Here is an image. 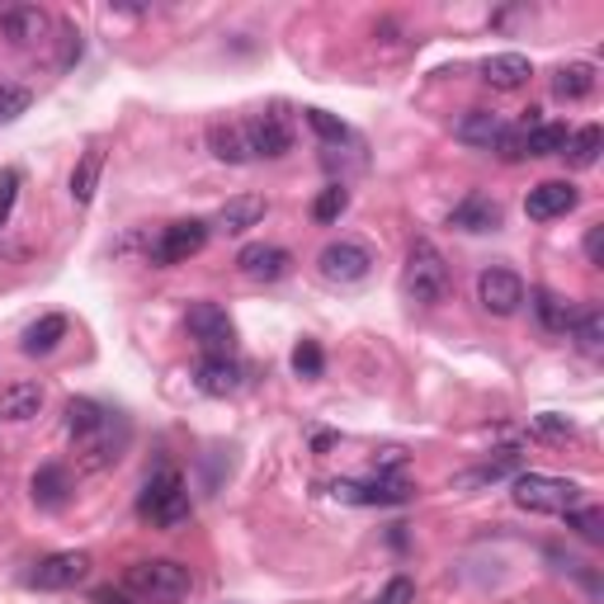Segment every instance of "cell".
Instances as JSON below:
<instances>
[{
    "label": "cell",
    "mask_w": 604,
    "mask_h": 604,
    "mask_svg": "<svg viewBox=\"0 0 604 604\" xmlns=\"http://www.w3.org/2000/svg\"><path fill=\"white\" fill-rule=\"evenodd\" d=\"M401 283H407V298L421 302V307H435V302L449 298V261H444V251L435 241H425V237L411 241Z\"/></svg>",
    "instance_id": "obj_1"
},
{
    "label": "cell",
    "mask_w": 604,
    "mask_h": 604,
    "mask_svg": "<svg viewBox=\"0 0 604 604\" xmlns=\"http://www.w3.org/2000/svg\"><path fill=\"white\" fill-rule=\"evenodd\" d=\"M123 585L137 600H147V604H176V600H184L194 591V577H190V567H184V563H176V557H156V563H133V567H128Z\"/></svg>",
    "instance_id": "obj_2"
},
{
    "label": "cell",
    "mask_w": 604,
    "mask_h": 604,
    "mask_svg": "<svg viewBox=\"0 0 604 604\" xmlns=\"http://www.w3.org/2000/svg\"><path fill=\"white\" fill-rule=\"evenodd\" d=\"M137 515H142V520H152L156 529H176V524L190 520V492H184V478L176 468L152 472L147 486H142Z\"/></svg>",
    "instance_id": "obj_3"
},
{
    "label": "cell",
    "mask_w": 604,
    "mask_h": 604,
    "mask_svg": "<svg viewBox=\"0 0 604 604\" xmlns=\"http://www.w3.org/2000/svg\"><path fill=\"white\" fill-rule=\"evenodd\" d=\"M515 506L534 515H567L581 506V482L571 478H548V472H520L515 478Z\"/></svg>",
    "instance_id": "obj_4"
},
{
    "label": "cell",
    "mask_w": 604,
    "mask_h": 604,
    "mask_svg": "<svg viewBox=\"0 0 604 604\" xmlns=\"http://www.w3.org/2000/svg\"><path fill=\"white\" fill-rule=\"evenodd\" d=\"M128 439H133V430H128V421L123 415H105V425L95 430V435H85V439H76V463L85 468V472H105V468H113L123 458V449H128Z\"/></svg>",
    "instance_id": "obj_5"
},
{
    "label": "cell",
    "mask_w": 604,
    "mask_h": 604,
    "mask_svg": "<svg viewBox=\"0 0 604 604\" xmlns=\"http://www.w3.org/2000/svg\"><path fill=\"white\" fill-rule=\"evenodd\" d=\"M241 133H246L251 161H255V156H265V161H279V156L293 147V128H289V113H283V109L255 113V119L241 123Z\"/></svg>",
    "instance_id": "obj_6"
},
{
    "label": "cell",
    "mask_w": 604,
    "mask_h": 604,
    "mask_svg": "<svg viewBox=\"0 0 604 604\" xmlns=\"http://www.w3.org/2000/svg\"><path fill=\"white\" fill-rule=\"evenodd\" d=\"M184 322H190V336L204 345L208 354H232V340H237V326L232 316H227L218 302H190V312H184Z\"/></svg>",
    "instance_id": "obj_7"
},
{
    "label": "cell",
    "mask_w": 604,
    "mask_h": 604,
    "mask_svg": "<svg viewBox=\"0 0 604 604\" xmlns=\"http://www.w3.org/2000/svg\"><path fill=\"white\" fill-rule=\"evenodd\" d=\"M316 269H322V279L326 283H359V279H369V269H373V255L369 246H359V241H330V246L316 255Z\"/></svg>",
    "instance_id": "obj_8"
},
{
    "label": "cell",
    "mask_w": 604,
    "mask_h": 604,
    "mask_svg": "<svg viewBox=\"0 0 604 604\" xmlns=\"http://www.w3.org/2000/svg\"><path fill=\"white\" fill-rule=\"evenodd\" d=\"M478 302L492 316H515L524 302V279L515 275V269H482L478 275Z\"/></svg>",
    "instance_id": "obj_9"
},
{
    "label": "cell",
    "mask_w": 604,
    "mask_h": 604,
    "mask_svg": "<svg viewBox=\"0 0 604 604\" xmlns=\"http://www.w3.org/2000/svg\"><path fill=\"white\" fill-rule=\"evenodd\" d=\"M208 246V222H170L161 237H156V246H152V261L156 265H180V261H190V255H198Z\"/></svg>",
    "instance_id": "obj_10"
},
{
    "label": "cell",
    "mask_w": 604,
    "mask_h": 604,
    "mask_svg": "<svg viewBox=\"0 0 604 604\" xmlns=\"http://www.w3.org/2000/svg\"><path fill=\"white\" fill-rule=\"evenodd\" d=\"M85 571H90V553H52L28 571V585L34 591H71L76 581H85Z\"/></svg>",
    "instance_id": "obj_11"
},
{
    "label": "cell",
    "mask_w": 604,
    "mask_h": 604,
    "mask_svg": "<svg viewBox=\"0 0 604 604\" xmlns=\"http://www.w3.org/2000/svg\"><path fill=\"white\" fill-rule=\"evenodd\" d=\"M336 500H350V506H401L411 500V486L401 478H373V482H336L330 486Z\"/></svg>",
    "instance_id": "obj_12"
},
{
    "label": "cell",
    "mask_w": 604,
    "mask_h": 604,
    "mask_svg": "<svg viewBox=\"0 0 604 604\" xmlns=\"http://www.w3.org/2000/svg\"><path fill=\"white\" fill-rule=\"evenodd\" d=\"M577 184L571 180H543V184H534L529 190V198H524V213L534 222H553V218H563V213H571L577 208Z\"/></svg>",
    "instance_id": "obj_13"
},
{
    "label": "cell",
    "mask_w": 604,
    "mask_h": 604,
    "mask_svg": "<svg viewBox=\"0 0 604 604\" xmlns=\"http://www.w3.org/2000/svg\"><path fill=\"white\" fill-rule=\"evenodd\" d=\"M289 265H293V255L283 251V246H269V241H251V246H241L237 255V269L246 279H265V283H275L289 275Z\"/></svg>",
    "instance_id": "obj_14"
},
{
    "label": "cell",
    "mask_w": 604,
    "mask_h": 604,
    "mask_svg": "<svg viewBox=\"0 0 604 604\" xmlns=\"http://www.w3.org/2000/svg\"><path fill=\"white\" fill-rule=\"evenodd\" d=\"M529 76H534V62L524 52H496L482 62V81L492 90H524Z\"/></svg>",
    "instance_id": "obj_15"
},
{
    "label": "cell",
    "mask_w": 604,
    "mask_h": 604,
    "mask_svg": "<svg viewBox=\"0 0 604 604\" xmlns=\"http://www.w3.org/2000/svg\"><path fill=\"white\" fill-rule=\"evenodd\" d=\"M506 119L500 113H492V109H468L463 119L454 123V137L463 142V147H486V152H496V142H500V133H506Z\"/></svg>",
    "instance_id": "obj_16"
},
{
    "label": "cell",
    "mask_w": 604,
    "mask_h": 604,
    "mask_svg": "<svg viewBox=\"0 0 604 604\" xmlns=\"http://www.w3.org/2000/svg\"><path fill=\"white\" fill-rule=\"evenodd\" d=\"M261 218H265V198L261 194H237L218 208V218H213L208 227H218L222 237H241V232H251Z\"/></svg>",
    "instance_id": "obj_17"
},
{
    "label": "cell",
    "mask_w": 604,
    "mask_h": 604,
    "mask_svg": "<svg viewBox=\"0 0 604 604\" xmlns=\"http://www.w3.org/2000/svg\"><path fill=\"white\" fill-rule=\"evenodd\" d=\"M28 496H34L38 510H62L71 500V472L62 463H43L34 472V482H28Z\"/></svg>",
    "instance_id": "obj_18"
},
{
    "label": "cell",
    "mask_w": 604,
    "mask_h": 604,
    "mask_svg": "<svg viewBox=\"0 0 604 604\" xmlns=\"http://www.w3.org/2000/svg\"><path fill=\"white\" fill-rule=\"evenodd\" d=\"M198 392H208V397H232L237 387H241V369H237V359L232 354H208L204 364H198Z\"/></svg>",
    "instance_id": "obj_19"
},
{
    "label": "cell",
    "mask_w": 604,
    "mask_h": 604,
    "mask_svg": "<svg viewBox=\"0 0 604 604\" xmlns=\"http://www.w3.org/2000/svg\"><path fill=\"white\" fill-rule=\"evenodd\" d=\"M0 28H5L10 43H38V38H48L52 20L38 5H14V10L0 14Z\"/></svg>",
    "instance_id": "obj_20"
},
{
    "label": "cell",
    "mask_w": 604,
    "mask_h": 604,
    "mask_svg": "<svg viewBox=\"0 0 604 604\" xmlns=\"http://www.w3.org/2000/svg\"><path fill=\"white\" fill-rule=\"evenodd\" d=\"M454 227L458 232H496L500 227V204L486 194H468L463 204L454 208Z\"/></svg>",
    "instance_id": "obj_21"
},
{
    "label": "cell",
    "mask_w": 604,
    "mask_h": 604,
    "mask_svg": "<svg viewBox=\"0 0 604 604\" xmlns=\"http://www.w3.org/2000/svg\"><path fill=\"white\" fill-rule=\"evenodd\" d=\"M208 152L218 156V161H227V166H246L251 161V147H246L241 123H227V119H218L208 128Z\"/></svg>",
    "instance_id": "obj_22"
},
{
    "label": "cell",
    "mask_w": 604,
    "mask_h": 604,
    "mask_svg": "<svg viewBox=\"0 0 604 604\" xmlns=\"http://www.w3.org/2000/svg\"><path fill=\"white\" fill-rule=\"evenodd\" d=\"M38 407H43L38 383H14V387H5V397H0V415H5V421H34Z\"/></svg>",
    "instance_id": "obj_23"
},
{
    "label": "cell",
    "mask_w": 604,
    "mask_h": 604,
    "mask_svg": "<svg viewBox=\"0 0 604 604\" xmlns=\"http://www.w3.org/2000/svg\"><path fill=\"white\" fill-rule=\"evenodd\" d=\"M99 170H105V152L99 147H90L76 161V170H71V198H76V204H90L95 198V190H99Z\"/></svg>",
    "instance_id": "obj_24"
},
{
    "label": "cell",
    "mask_w": 604,
    "mask_h": 604,
    "mask_svg": "<svg viewBox=\"0 0 604 604\" xmlns=\"http://www.w3.org/2000/svg\"><path fill=\"white\" fill-rule=\"evenodd\" d=\"M553 90L563 95V99H585V95L595 90V67H591V62H567V67H557Z\"/></svg>",
    "instance_id": "obj_25"
},
{
    "label": "cell",
    "mask_w": 604,
    "mask_h": 604,
    "mask_svg": "<svg viewBox=\"0 0 604 604\" xmlns=\"http://www.w3.org/2000/svg\"><path fill=\"white\" fill-rule=\"evenodd\" d=\"M571 336H577V345L585 354H600L604 350V312L600 307H577L571 312Z\"/></svg>",
    "instance_id": "obj_26"
},
{
    "label": "cell",
    "mask_w": 604,
    "mask_h": 604,
    "mask_svg": "<svg viewBox=\"0 0 604 604\" xmlns=\"http://www.w3.org/2000/svg\"><path fill=\"white\" fill-rule=\"evenodd\" d=\"M600 147H604V133L595 123H585V128H577V133L567 137V147H563V156L577 170H585V166H595L600 161Z\"/></svg>",
    "instance_id": "obj_27"
},
{
    "label": "cell",
    "mask_w": 604,
    "mask_h": 604,
    "mask_svg": "<svg viewBox=\"0 0 604 604\" xmlns=\"http://www.w3.org/2000/svg\"><path fill=\"white\" fill-rule=\"evenodd\" d=\"M67 336V316H38L34 326L24 330V354H48V350H57V340Z\"/></svg>",
    "instance_id": "obj_28"
},
{
    "label": "cell",
    "mask_w": 604,
    "mask_h": 604,
    "mask_svg": "<svg viewBox=\"0 0 604 604\" xmlns=\"http://www.w3.org/2000/svg\"><path fill=\"white\" fill-rule=\"evenodd\" d=\"M105 407H99V401H90V397H71L67 401V430L76 439H85V435H95L99 425H105Z\"/></svg>",
    "instance_id": "obj_29"
},
{
    "label": "cell",
    "mask_w": 604,
    "mask_h": 604,
    "mask_svg": "<svg viewBox=\"0 0 604 604\" xmlns=\"http://www.w3.org/2000/svg\"><path fill=\"white\" fill-rule=\"evenodd\" d=\"M534 312H539V322L548 326V330H557V336H567V326H571V312L577 307H567L557 293H548V289H539L534 293Z\"/></svg>",
    "instance_id": "obj_30"
},
{
    "label": "cell",
    "mask_w": 604,
    "mask_h": 604,
    "mask_svg": "<svg viewBox=\"0 0 604 604\" xmlns=\"http://www.w3.org/2000/svg\"><path fill=\"white\" fill-rule=\"evenodd\" d=\"M567 137V123H534L529 128V156H563Z\"/></svg>",
    "instance_id": "obj_31"
},
{
    "label": "cell",
    "mask_w": 604,
    "mask_h": 604,
    "mask_svg": "<svg viewBox=\"0 0 604 604\" xmlns=\"http://www.w3.org/2000/svg\"><path fill=\"white\" fill-rule=\"evenodd\" d=\"M534 123H543V119H539V109H529V119H520L515 128H506V133H500L496 152L506 156V161H524V156H529V128H534Z\"/></svg>",
    "instance_id": "obj_32"
},
{
    "label": "cell",
    "mask_w": 604,
    "mask_h": 604,
    "mask_svg": "<svg viewBox=\"0 0 604 604\" xmlns=\"http://www.w3.org/2000/svg\"><path fill=\"white\" fill-rule=\"evenodd\" d=\"M345 208H350V190H345V184H326V190L316 194V204H312V218L316 222H336Z\"/></svg>",
    "instance_id": "obj_33"
},
{
    "label": "cell",
    "mask_w": 604,
    "mask_h": 604,
    "mask_svg": "<svg viewBox=\"0 0 604 604\" xmlns=\"http://www.w3.org/2000/svg\"><path fill=\"white\" fill-rule=\"evenodd\" d=\"M322 369H326L322 345H316V340H298V350H293V373H298V378H322Z\"/></svg>",
    "instance_id": "obj_34"
},
{
    "label": "cell",
    "mask_w": 604,
    "mask_h": 604,
    "mask_svg": "<svg viewBox=\"0 0 604 604\" xmlns=\"http://www.w3.org/2000/svg\"><path fill=\"white\" fill-rule=\"evenodd\" d=\"M520 468V458L515 454H500V458H492V463H482V468H472V472H463L458 478V486H478V482H496V478H506V472H515Z\"/></svg>",
    "instance_id": "obj_35"
},
{
    "label": "cell",
    "mask_w": 604,
    "mask_h": 604,
    "mask_svg": "<svg viewBox=\"0 0 604 604\" xmlns=\"http://www.w3.org/2000/svg\"><path fill=\"white\" fill-rule=\"evenodd\" d=\"M567 524L577 529V534H581L585 543H600V539H604V515H600L595 506H585V510H567Z\"/></svg>",
    "instance_id": "obj_36"
},
{
    "label": "cell",
    "mask_w": 604,
    "mask_h": 604,
    "mask_svg": "<svg viewBox=\"0 0 604 604\" xmlns=\"http://www.w3.org/2000/svg\"><path fill=\"white\" fill-rule=\"evenodd\" d=\"M302 113H307V123H312L326 142H336V147H340V142H350V128H345L336 113H326V109H302Z\"/></svg>",
    "instance_id": "obj_37"
},
{
    "label": "cell",
    "mask_w": 604,
    "mask_h": 604,
    "mask_svg": "<svg viewBox=\"0 0 604 604\" xmlns=\"http://www.w3.org/2000/svg\"><path fill=\"white\" fill-rule=\"evenodd\" d=\"M28 99H34V95H28L24 85H0V123L20 119V113L28 109Z\"/></svg>",
    "instance_id": "obj_38"
},
{
    "label": "cell",
    "mask_w": 604,
    "mask_h": 604,
    "mask_svg": "<svg viewBox=\"0 0 604 604\" xmlns=\"http://www.w3.org/2000/svg\"><path fill=\"white\" fill-rule=\"evenodd\" d=\"M14 198H20V170H0V227L10 222V213H14Z\"/></svg>",
    "instance_id": "obj_39"
},
{
    "label": "cell",
    "mask_w": 604,
    "mask_h": 604,
    "mask_svg": "<svg viewBox=\"0 0 604 604\" xmlns=\"http://www.w3.org/2000/svg\"><path fill=\"white\" fill-rule=\"evenodd\" d=\"M534 430H539V435H548V439H571V435H577V425H571L567 415H553V411L534 415Z\"/></svg>",
    "instance_id": "obj_40"
},
{
    "label": "cell",
    "mask_w": 604,
    "mask_h": 604,
    "mask_svg": "<svg viewBox=\"0 0 604 604\" xmlns=\"http://www.w3.org/2000/svg\"><path fill=\"white\" fill-rule=\"evenodd\" d=\"M415 600V585L407 577H397V581H387L378 595H373V604H411Z\"/></svg>",
    "instance_id": "obj_41"
},
{
    "label": "cell",
    "mask_w": 604,
    "mask_h": 604,
    "mask_svg": "<svg viewBox=\"0 0 604 604\" xmlns=\"http://www.w3.org/2000/svg\"><path fill=\"white\" fill-rule=\"evenodd\" d=\"M585 261L604 265V227H591V237H585Z\"/></svg>",
    "instance_id": "obj_42"
},
{
    "label": "cell",
    "mask_w": 604,
    "mask_h": 604,
    "mask_svg": "<svg viewBox=\"0 0 604 604\" xmlns=\"http://www.w3.org/2000/svg\"><path fill=\"white\" fill-rule=\"evenodd\" d=\"M95 604H128V595H119V591H95Z\"/></svg>",
    "instance_id": "obj_43"
}]
</instances>
